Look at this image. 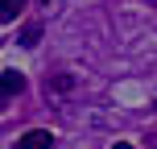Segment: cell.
<instances>
[{
	"label": "cell",
	"instance_id": "cell-1",
	"mask_svg": "<svg viewBox=\"0 0 157 149\" xmlns=\"http://www.w3.org/2000/svg\"><path fill=\"white\" fill-rule=\"evenodd\" d=\"M50 145H54V137H50L46 128H29V133L17 141V149H50Z\"/></svg>",
	"mask_w": 157,
	"mask_h": 149
},
{
	"label": "cell",
	"instance_id": "cell-2",
	"mask_svg": "<svg viewBox=\"0 0 157 149\" xmlns=\"http://www.w3.org/2000/svg\"><path fill=\"white\" fill-rule=\"evenodd\" d=\"M25 91V75L21 71H0V95H17Z\"/></svg>",
	"mask_w": 157,
	"mask_h": 149
},
{
	"label": "cell",
	"instance_id": "cell-3",
	"mask_svg": "<svg viewBox=\"0 0 157 149\" xmlns=\"http://www.w3.org/2000/svg\"><path fill=\"white\" fill-rule=\"evenodd\" d=\"M37 41H41V25H37V21H29V25L21 29V46H29V50H33Z\"/></svg>",
	"mask_w": 157,
	"mask_h": 149
},
{
	"label": "cell",
	"instance_id": "cell-4",
	"mask_svg": "<svg viewBox=\"0 0 157 149\" xmlns=\"http://www.w3.org/2000/svg\"><path fill=\"white\" fill-rule=\"evenodd\" d=\"M21 8H25V0H0V21H17Z\"/></svg>",
	"mask_w": 157,
	"mask_h": 149
},
{
	"label": "cell",
	"instance_id": "cell-5",
	"mask_svg": "<svg viewBox=\"0 0 157 149\" xmlns=\"http://www.w3.org/2000/svg\"><path fill=\"white\" fill-rule=\"evenodd\" d=\"M112 149H132V145H128V141H116V145H112Z\"/></svg>",
	"mask_w": 157,
	"mask_h": 149
}]
</instances>
